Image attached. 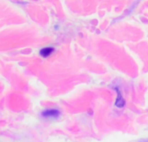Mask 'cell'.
Listing matches in <instances>:
<instances>
[{
    "mask_svg": "<svg viewBox=\"0 0 148 142\" xmlns=\"http://www.w3.org/2000/svg\"><path fill=\"white\" fill-rule=\"evenodd\" d=\"M41 114L44 118L56 119L60 115V112L57 109H48V110L44 111Z\"/></svg>",
    "mask_w": 148,
    "mask_h": 142,
    "instance_id": "obj_1",
    "label": "cell"
},
{
    "mask_svg": "<svg viewBox=\"0 0 148 142\" xmlns=\"http://www.w3.org/2000/svg\"><path fill=\"white\" fill-rule=\"evenodd\" d=\"M115 90H116V92H117V99H116L115 105H116V106L119 107V108H123V107L125 106V101L124 98L122 97V94H121L119 89L116 87Z\"/></svg>",
    "mask_w": 148,
    "mask_h": 142,
    "instance_id": "obj_2",
    "label": "cell"
},
{
    "mask_svg": "<svg viewBox=\"0 0 148 142\" xmlns=\"http://www.w3.org/2000/svg\"><path fill=\"white\" fill-rule=\"evenodd\" d=\"M54 51V48L52 47H46V48H44L40 51V55L44 58H46L48 56H50Z\"/></svg>",
    "mask_w": 148,
    "mask_h": 142,
    "instance_id": "obj_3",
    "label": "cell"
}]
</instances>
